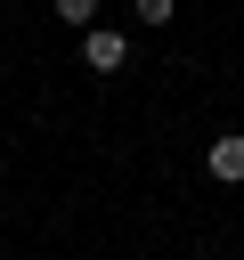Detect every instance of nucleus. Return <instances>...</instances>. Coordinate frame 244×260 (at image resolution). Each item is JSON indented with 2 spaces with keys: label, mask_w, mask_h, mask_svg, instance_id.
I'll use <instances>...</instances> for the list:
<instances>
[{
  "label": "nucleus",
  "mask_w": 244,
  "mask_h": 260,
  "mask_svg": "<svg viewBox=\"0 0 244 260\" xmlns=\"http://www.w3.org/2000/svg\"><path fill=\"white\" fill-rule=\"evenodd\" d=\"M49 8H57L73 32H89V24H98V0H49Z\"/></svg>",
  "instance_id": "7ed1b4c3"
},
{
  "label": "nucleus",
  "mask_w": 244,
  "mask_h": 260,
  "mask_svg": "<svg viewBox=\"0 0 244 260\" xmlns=\"http://www.w3.org/2000/svg\"><path fill=\"white\" fill-rule=\"evenodd\" d=\"M130 16H138V24H171V16H179V0H130Z\"/></svg>",
  "instance_id": "20e7f679"
},
{
  "label": "nucleus",
  "mask_w": 244,
  "mask_h": 260,
  "mask_svg": "<svg viewBox=\"0 0 244 260\" xmlns=\"http://www.w3.org/2000/svg\"><path fill=\"white\" fill-rule=\"evenodd\" d=\"M81 65H89V73H122V65H130V41L106 32V24H89V32H81Z\"/></svg>",
  "instance_id": "f257e3e1"
},
{
  "label": "nucleus",
  "mask_w": 244,
  "mask_h": 260,
  "mask_svg": "<svg viewBox=\"0 0 244 260\" xmlns=\"http://www.w3.org/2000/svg\"><path fill=\"white\" fill-rule=\"evenodd\" d=\"M203 171H211L220 187H244V130H220V138L203 146Z\"/></svg>",
  "instance_id": "f03ea898"
}]
</instances>
